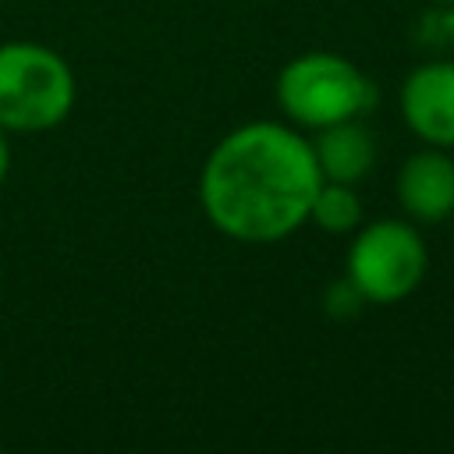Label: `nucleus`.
<instances>
[{
	"mask_svg": "<svg viewBox=\"0 0 454 454\" xmlns=\"http://www.w3.org/2000/svg\"><path fill=\"white\" fill-rule=\"evenodd\" d=\"M433 4H440V7H447V4H454V0H433Z\"/></svg>",
	"mask_w": 454,
	"mask_h": 454,
	"instance_id": "obj_11",
	"label": "nucleus"
},
{
	"mask_svg": "<svg viewBox=\"0 0 454 454\" xmlns=\"http://www.w3.org/2000/svg\"><path fill=\"white\" fill-rule=\"evenodd\" d=\"M277 103L287 124L319 131V128L362 117L376 103V85L348 57L312 50L280 67Z\"/></svg>",
	"mask_w": 454,
	"mask_h": 454,
	"instance_id": "obj_3",
	"label": "nucleus"
},
{
	"mask_svg": "<svg viewBox=\"0 0 454 454\" xmlns=\"http://www.w3.org/2000/svg\"><path fill=\"white\" fill-rule=\"evenodd\" d=\"M11 174V142H7V131L0 128V181Z\"/></svg>",
	"mask_w": 454,
	"mask_h": 454,
	"instance_id": "obj_10",
	"label": "nucleus"
},
{
	"mask_svg": "<svg viewBox=\"0 0 454 454\" xmlns=\"http://www.w3.org/2000/svg\"><path fill=\"white\" fill-rule=\"evenodd\" d=\"M323 305H326V312H330L333 319H355V316L362 312V305H369V301L362 298V291H358L348 277H340V280H333V284L326 287Z\"/></svg>",
	"mask_w": 454,
	"mask_h": 454,
	"instance_id": "obj_9",
	"label": "nucleus"
},
{
	"mask_svg": "<svg viewBox=\"0 0 454 454\" xmlns=\"http://www.w3.org/2000/svg\"><path fill=\"white\" fill-rule=\"evenodd\" d=\"M397 202L419 223H440L454 213V160L440 145L411 153L397 170Z\"/></svg>",
	"mask_w": 454,
	"mask_h": 454,
	"instance_id": "obj_6",
	"label": "nucleus"
},
{
	"mask_svg": "<svg viewBox=\"0 0 454 454\" xmlns=\"http://www.w3.org/2000/svg\"><path fill=\"white\" fill-rule=\"evenodd\" d=\"M309 220L319 223V227L330 231V234H351V231L362 223V202H358L355 184L323 181L319 192H316V199H312Z\"/></svg>",
	"mask_w": 454,
	"mask_h": 454,
	"instance_id": "obj_8",
	"label": "nucleus"
},
{
	"mask_svg": "<svg viewBox=\"0 0 454 454\" xmlns=\"http://www.w3.org/2000/svg\"><path fill=\"white\" fill-rule=\"evenodd\" d=\"M78 82L71 64L43 43L0 46V128L4 131H50L74 110Z\"/></svg>",
	"mask_w": 454,
	"mask_h": 454,
	"instance_id": "obj_2",
	"label": "nucleus"
},
{
	"mask_svg": "<svg viewBox=\"0 0 454 454\" xmlns=\"http://www.w3.org/2000/svg\"><path fill=\"white\" fill-rule=\"evenodd\" d=\"M319 184L312 138L294 124L248 121L209 149L199 174V202L220 234L270 245L309 220Z\"/></svg>",
	"mask_w": 454,
	"mask_h": 454,
	"instance_id": "obj_1",
	"label": "nucleus"
},
{
	"mask_svg": "<svg viewBox=\"0 0 454 454\" xmlns=\"http://www.w3.org/2000/svg\"><path fill=\"white\" fill-rule=\"evenodd\" d=\"M401 117L426 145L454 149V60L419 64L401 82Z\"/></svg>",
	"mask_w": 454,
	"mask_h": 454,
	"instance_id": "obj_5",
	"label": "nucleus"
},
{
	"mask_svg": "<svg viewBox=\"0 0 454 454\" xmlns=\"http://www.w3.org/2000/svg\"><path fill=\"white\" fill-rule=\"evenodd\" d=\"M312 153L323 181L358 184L376 167V135L362 124V117H351V121L319 128L312 138Z\"/></svg>",
	"mask_w": 454,
	"mask_h": 454,
	"instance_id": "obj_7",
	"label": "nucleus"
},
{
	"mask_svg": "<svg viewBox=\"0 0 454 454\" xmlns=\"http://www.w3.org/2000/svg\"><path fill=\"white\" fill-rule=\"evenodd\" d=\"M426 262V241L408 220H372L358 227L344 259V277L365 301L394 305L422 284Z\"/></svg>",
	"mask_w": 454,
	"mask_h": 454,
	"instance_id": "obj_4",
	"label": "nucleus"
}]
</instances>
